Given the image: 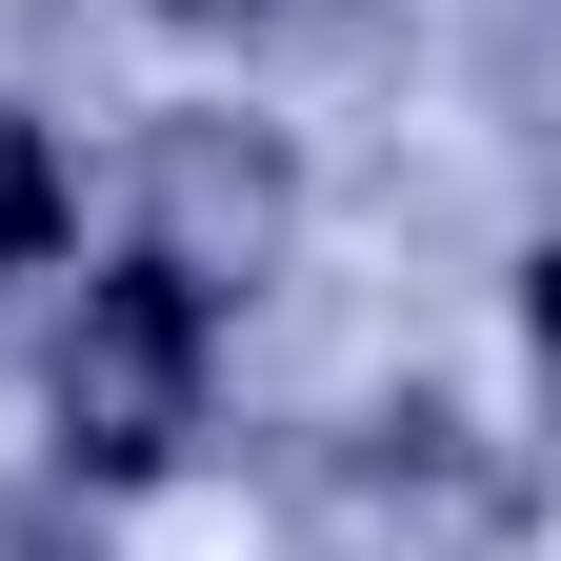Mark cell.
Wrapping results in <instances>:
<instances>
[{"instance_id": "cell-2", "label": "cell", "mask_w": 561, "mask_h": 561, "mask_svg": "<svg viewBox=\"0 0 561 561\" xmlns=\"http://www.w3.org/2000/svg\"><path fill=\"white\" fill-rule=\"evenodd\" d=\"M140 280H181V301H221V280L280 261V221H301V181H280V140L241 121H161V161H140Z\"/></svg>"}, {"instance_id": "cell-1", "label": "cell", "mask_w": 561, "mask_h": 561, "mask_svg": "<svg viewBox=\"0 0 561 561\" xmlns=\"http://www.w3.org/2000/svg\"><path fill=\"white\" fill-rule=\"evenodd\" d=\"M181 421H201V301L181 280H81V321H60V461H181Z\"/></svg>"}, {"instance_id": "cell-4", "label": "cell", "mask_w": 561, "mask_h": 561, "mask_svg": "<svg viewBox=\"0 0 561 561\" xmlns=\"http://www.w3.org/2000/svg\"><path fill=\"white\" fill-rule=\"evenodd\" d=\"M181 21H261V0H181Z\"/></svg>"}, {"instance_id": "cell-3", "label": "cell", "mask_w": 561, "mask_h": 561, "mask_svg": "<svg viewBox=\"0 0 561 561\" xmlns=\"http://www.w3.org/2000/svg\"><path fill=\"white\" fill-rule=\"evenodd\" d=\"M60 241V161H41V121H0V261H41Z\"/></svg>"}]
</instances>
